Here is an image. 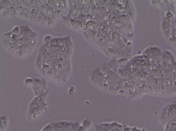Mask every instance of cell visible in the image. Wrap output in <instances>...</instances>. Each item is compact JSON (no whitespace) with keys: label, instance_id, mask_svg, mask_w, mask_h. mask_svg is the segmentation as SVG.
<instances>
[{"label":"cell","instance_id":"cell-1","mask_svg":"<svg viewBox=\"0 0 176 131\" xmlns=\"http://www.w3.org/2000/svg\"><path fill=\"white\" fill-rule=\"evenodd\" d=\"M1 131H6L8 125V117L7 116H1Z\"/></svg>","mask_w":176,"mask_h":131}]
</instances>
